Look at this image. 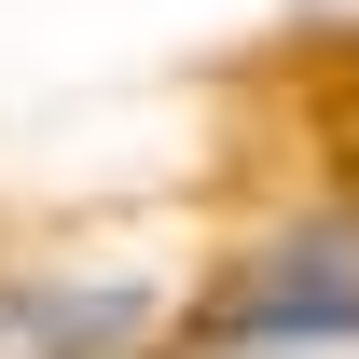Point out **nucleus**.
<instances>
[{
	"label": "nucleus",
	"instance_id": "nucleus-2",
	"mask_svg": "<svg viewBox=\"0 0 359 359\" xmlns=\"http://www.w3.org/2000/svg\"><path fill=\"white\" fill-rule=\"evenodd\" d=\"M152 332L138 290H69V276H14L0 290V359H125Z\"/></svg>",
	"mask_w": 359,
	"mask_h": 359
},
{
	"label": "nucleus",
	"instance_id": "nucleus-1",
	"mask_svg": "<svg viewBox=\"0 0 359 359\" xmlns=\"http://www.w3.org/2000/svg\"><path fill=\"white\" fill-rule=\"evenodd\" d=\"M194 332H208V346H304V332H359V222L276 235L222 304H194Z\"/></svg>",
	"mask_w": 359,
	"mask_h": 359
}]
</instances>
